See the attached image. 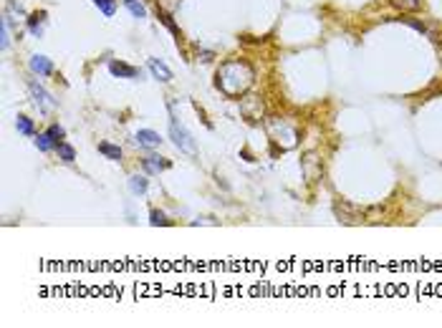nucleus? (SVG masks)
Listing matches in <instances>:
<instances>
[{"instance_id": "nucleus-9", "label": "nucleus", "mask_w": 442, "mask_h": 328, "mask_svg": "<svg viewBox=\"0 0 442 328\" xmlns=\"http://www.w3.org/2000/svg\"><path fill=\"white\" fill-rule=\"evenodd\" d=\"M99 152H101V154H106V157H109V159H114V162H119V159H122V149H119V146H114V144L101 141V144H99Z\"/></svg>"}, {"instance_id": "nucleus-19", "label": "nucleus", "mask_w": 442, "mask_h": 328, "mask_svg": "<svg viewBox=\"0 0 442 328\" xmlns=\"http://www.w3.org/2000/svg\"><path fill=\"white\" fill-rule=\"evenodd\" d=\"M149 222H152V225H167L164 215H162V212H157V210H152V215H149Z\"/></svg>"}, {"instance_id": "nucleus-4", "label": "nucleus", "mask_w": 442, "mask_h": 328, "mask_svg": "<svg viewBox=\"0 0 442 328\" xmlns=\"http://www.w3.org/2000/svg\"><path fill=\"white\" fill-rule=\"evenodd\" d=\"M31 68H33L38 76H51V73H53V64H51L46 56H33V58H31Z\"/></svg>"}, {"instance_id": "nucleus-17", "label": "nucleus", "mask_w": 442, "mask_h": 328, "mask_svg": "<svg viewBox=\"0 0 442 328\" xmlns=\"http://www.w3.org/2000/svg\"><path fill=\"white\" fill-rule=\"evenodd\" d=\"M48 136H51V139H53V144H61V139H64V129H61V127H56V124H53V127H51V129H48Z\"/></svg>"}, {"instance_id": "nucleus-6", "label": "nucleus", "mask_w": 442, "mask_h": 328, "mask_svg": "<svg viewBox=\"0 0 442 328\" xmlns=\"http://www.w3.org/2000/svg\"><path fill=\"white\" fill-rule=\"evenodd\" d=\"M137 141L142 144V146H157L162 139H159V134L152 129H139L137 131Z\"/></svg>"}, {"instance_id": "nucleus-20", "label": "nucleus", "mask_w": 442, "mask_h": 328, "mask_svg": "<svg viewBox=\"0 0 442 328\" xmlns=\"http://www.w3.org/2000/svg\"><path fill=\"white\" fill-rule=\"evenodd\" d=\"M3 48H8V23L3 20Z\"/></svg>"}, {"instance_id": "nucleus-7", "label": "nucleus", "mask_w": 442, "mask_h": 328, "mask_svg": "<svg viewBox=\"0 0 442 328\" xmlns=\"http://www.w3.org/2000/svg\"><path fill=\"white\" fill-rule=\"evenodd\" d=\"M167 167H169V162H167V159H159V157H154V154L144 159V169H147L149 174H157V172H162V169H167Z\"/></svg>"}, {"instance_id": "nucleus-2", "label": "nucleus", "mask_w": 442, "mask_h": 328, "mask_svg": "<svg viewBox=\"0 0 442 328\" xmlns=\"http://www.w3.org/2000/svg\"><path fill=\"white\" fill-rule=\"evenodd\" d=\"M31 94L36 96V104H38L41 109H53V106H56V101L48 96V91H46L43 86H38L36 81H31Z\"/></svg>"}, {"instance_id": "nucleus-8", "label": "nucleus", "mask_w": 442, "mask_h": 328, "mask_svg": "<svg viewBox=\"0 0 442 328\" xmlns=\"http://www.w3.org/2000/svg\"><path fill=\"white\" fill-rule=\"evenodd\" d=\"M43 23H46V13H43V10H41V13H33V15L28 18L31 33H33V36H41V33H43Z\"/></svg>"}, {"instance_id": "nucleus-15", "label": "nucleus", "mask_w": 442, "mask_h": 328, "mask_svg": "<svg viewBox=\"0 0 442 328\" xmlns=\"http://www.w3.org/2000/svg\"><path fill=\"white\" fill-rule=\"evenodd\" d=\"M101 10H104V15H114V10H116V0H94Z\"/></svg>"}, {"instance_id": "nucleus-16", "label": "nucleus", "mask_w": 442, "mask_h": 328, "mask_svg": "<svg viewBox=\"0 0 442 328\" xmlns=\"http://www.w3.org/2000/svg\"><path fill=\"white\" fill-rule=\"evenodd\" d=\"M394 5H399V8H404V10H417V8H422V0H392Z\"/></svg>"}, {"instance_id": "nucleus-18", "label": "nucleus", "mask_w": 442, "mask_h": 328, "mask_svg": "<svg viewBox=\"0 0 442 328\" xmlns=\"http://www.w3.org/2000/svg\"><path fill=\"white\" fill-rule=\"evenodd\" d=\"M404 23H407V25H412L415 31H420V33H425V36L430 33V31H427V25H425V23H420V20H412V18H404Z\"/></svg>"}, {"instance_id": "nucleus-13", "label": "nucleus", "mask_w": 442, "mask_h": 328, "mask_svg": "<svg viewBox=\"0 0 442 328\" xmlns=\"http://www.w3.org/2000/svg\"><path fill=\"white\" fill-rule=\"evenodd\" d=\"M124 5L129 8V13H132L134 18H144V15H147V10H144V5H139L137 0H124Z\"/></svg>"}, {"instance_id": "nucleus-3", "label": "nucleus", "mask_w": 442, "mask_h": 328, "mask_svg": "<svg viewBox=\"0 0 442 328\" xmlns=\"http://www.w3.org/2000/svg\"><path fill=\"white\" fill-rule=\"evenodd\" d=\"M109 71H111L114 76H122V78H137V76H139V71H137L134 66L122 64V61H111V64H109Z\"/></svg>"}, {"instance_id": "nucleus-5", "label": "nucleus", "mask_w": 442, "mask_h": 328, "mask_svg": "<svg viewBox=\"0 0 442 328\" xmlns=\"http://www.w3.org/2000/svg\"><path fill=\"white\" fill-rule=\"evenodd\" d=\"M149 71H152V76L159 78V81H172V71L162 64V61H157V58H149Z\"/></svg>"}, {"instance_id": "nucleus-11", "label": "nucleus", "mask_w": 442, "mask_h": 328, "mask_svg": "<svg viewBox=\"0 0 442 328\" xmlns=\"http://www.w3.org/2000/svg\"><path fill=\"white\" fill-rule=\"evenodd\" d=\"M36 146H38L41 152H51V149H53L56 144H53V139H51V136H48V131H46V134H38V139H36Z\"/></svg>"}, {"instance_id": "nucleus-12", "label": "nucleus", "mask_w": 442, "mask_h": 328, "mask_svg": "<svg viewBox=\"0 0 442 328\" xmlns=\"http://www.w3.org/2000/svg\"><path fill=\"white\" fill-rule=\"evenodd\" d=\"M129 187H132L134 195H144V192H147V180H144V177H132V180H129Z\"/></svg>"}, {"instance_id": "nucleus-10", "label": "nucleus", "mask_w": 442, "mask_h": 328, "mask_svg": "<svg viewBox=\"0 0 442 328\" xmlns=\"http://www.w3.org/2000/svg\"><path fill=\"white\" fill-rule=\"evenodd\" d=\"M56 152H58V157H61L64 162H74V159H76V152H74V146H69L66 141H61V144H56Z\"/></svg>"}, {"instance_id": "nucleus-1", "label": "nucleus", "mask_w": 442, "mask_h": 328, "mask_svg": "<svg viewBox=\"0 0 442 328\" xmlns=\"http://www.w3.org/2000/svg\"><path fill=\"white\" fill-rule=\"evenodd\" d=\"M169 136H172V141H174V146H177L180 152H185V154H190V157L197 154V144H195L192 134L185 129L174 116H169Z\"/></svg>"}, {"instance_id": "nucleus-14", "label": "nucleus", "mask_w": 442, "mask_h": 328, "mask_svg": "<svg viewBox=\"0 0 442 328\" xmlns=\"http://www.w3.org/2000/svg\"><path fill=\"white\" fill-rule=\"evenodd\" d=\"M15 127H18L20 134H28V136L33 134V122H31L28 116H18V119H15Z\"/></svg>"}]
</instances>
